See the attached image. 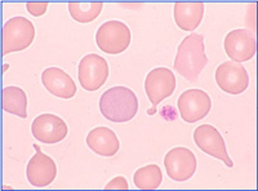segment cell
<instances>
[{"mask_svg":"<svg viewBox=\"0 0 258 191\" xmlns=\"http://www.w3.org/2000/svg\"><path fill=\"white\" fill-rule=\"evenodd\" d=\"M223 48L231 61L241 63L249 61L255 56L257 44H255L254 35L249 30L236 29L226 35Z\"/></svg>","mask_w":258,"mask_h":191,"instance_id":"obj_12","label":"cell"},{"mask_svg":"<svg viewBox=\"0 0 258 191\" xmlns=\"http://www.w3.org/2000/svg\"><path fill=\"white\" fill-rule=\"evenodd\" d=\"M36 154L27 163L26 177L30 185L45 187L56 179L57 165L52 158L41 151L40 146L34 145Z\"/></svg>","mask_w":258,"mask_h":191,"instance_id":"obj_11","label":"cell"},{"mask_svg":"<svg viewBox=\"0 0 258 191\" xmlns=\"http://www.w3.org/2000/svg\"><path fill=\"white\" fill-rule=\"evenodd\" d=\"M48 6L49 4L45 3V2H29V3H26V9L27 12L34 17H40L47 12Z\"/></svg>","mask_w":258,"mask_h":191,"instance_id":"obj_20","label":"cell"},{"mask_svg":"<svg viewBox=\"0 0 258 191\" xmlns=\"http://www.w3.org/2000/svg\"><path fill=\"white\" fill-rule=\"evenodd\" d=\"M109 63L100 54L89 53L80 59L78 65V79L83 89L98 91L109 78Z\"/></svg>","mask_w":258,"mask_h":191,"instance_id":"obj_5","label":"cell"},{"mask_svg":"<svg viewBox=\"0 0 258 191\" xmlns=\"http://www.w3.org/2000/svg\"><path fill=\"white\" fill-rule=\"evenodd\" d=\"M177 86L174 74L167 68H156L147 74L145 79V91L153 105V110H149L150 115L156 112V107L161 101L170 97Z\"/></svg>","mask_w":258,"mask_h":191,"instance_id":"obj_6","label":"cell"},{"mask_svg":"<svg viewBox=\"0 0 258 191\" xmlns=\"http://www.w3.org/2000/svg\"><path fill=\"white\" fill-rule=\"evenodd\" d=\"M85 142L93 153L106 158L114 156L120 149V141L117 136L107 126H96L89 131Z\"/></svg>","mask_w":258,"mask_h":191,"instance_id":"obj_15","label":"cell"},{"mask_svg":"<svg viewBox=\"0 0 258 191\" xmlns=\"http://www.w3.org/2000/svg\"><path fill=\"white\" fill-rule=\"evenodd\" d=\"M174 22L183 31H194L204 17V3L200 2H177L173 8Z\"/></svg>","mask_w":258,"mask_h":191,"instance_id":"obj_16","label":"cell"},{"mask_svg":"<svg viewBox=\"0 0 258 191\" xmlns=\"http://www.w3.org/2000/svg\"><path fill=\"white\" fill-rule=\"evenodd\" d=\"M114 188H120V190H128L129 185L126 182V179L123 176H117L110 181L107 185L105 186V190H114Z\"/></svg>","mask_w":258,"mask_h":191,"instance_id":"obj_21","label":"cell"},{"mask_svg":"<svg viewBox=\"0 0 258 191\" xmlns=\"http://www.w3.org/2000/svg\"><path fill=\"white\" fill-rule=\"evenodd\" d=\"M133 182L141 190H155L163 182V173L159 165L149 164L138 168L133 174Z\"/></svg>","mask_w":258,"mask_h":191,"instance_id":"obj_18","label":"cell"},{"mask_svg":"<svg viewBox=\"0 0 258 191\" xmlns=\"http://www.w3.org/2000/svg\"><path fill=\"white\" fill-rule=\"evenodd\" d=\"M36 31L32 22L22 16L9 18L3 26L2 33V54L7 56L12 52L25 50L32 44Z\"/></svg>","mask_w":258,"mask_h":191,"instance_id":"obj_3","label":"cell"},{"mask_svg":"<svg viewBox=\"0 0 258 191\" xmlns=\"http://www.w3.org/2000/svg\"><path fill=\"white\" fill-rule=\"evenodd\" d=\"M41 83L50 94L70 100L77 94V84L66 71L59 68H48L41 73Z\"/></svg>","mask_w":258,"mask_h":191,"instance_id":"obj_14","label":"cell"},{"mask_svg":"<svg viewBox=\"0 0 258 191\" xmlns=\"http://www.w3.org/2000/svg\"><path fill=\"white\" fill-rule=\"evenodd\" d=\"M68 7L73 20H75L79 24H89L101 15L103 9V3L102 2H92V3L70 2Z\"/></svg>","mask_w":258,"mask_h":191,"instance_id":"obj_19","label":"cell"},{"mask_svg":"<svg viewBox=\"0 0 258 191\" xmlns=\"http://www.w3.org/2000/svg\"><path fill=\"white\" fill-rule=\"evenodd\" d=\"M217 86L226 93L238 96L249 86V75L241 63L227 61L221 63L214 74Z\"/></svg>","mask_w":258,"mask_h":191,"instance_id":"obj_10","label":"cell"},{"mask_svg":"<svg viewBox=\"0 0 258 191\" xmlns=\"http://www.w3.org/2000/svg\"><path fill=\"white\" fill-rule=\"evenodd\" d=\"M208 65L204 36L190 34L181 41L174 58V70L188 82H197L202 71Z\"/></svg>","mask_w":258,"mask_h":191,"instance_id":"obj_1","label":"cell"},{"mask_svg":"<svg viewBox=\"0 0 258 191\" xmlns=\"http://www.w3.org/2000/svg\"><path fill=\"white\" fill-rule=\"evenodd\" d=\"M100 111L112 123H126L132 120L138 111V98L132 89L123 86L112 87L102 93Z\"/></svg>","mask_w":258,"mask_h":191,"instance_id":"obj_2","label":"cell"},{"mask_svg":"<svg viewBox=\"0 0 258 191\" xmlns=\"http://www.w3.org/2000/svg\"><path fill=\"white\" fill-rule=\"evenodd\" d=\"M32 136L43 144L53 145L68 137L69 126L63 119L54 114H41L31 124Z\"/></svg>","mask_w":258,"mask_h":191,"instance_id":"obj_13","label":"cell"},{"mask_svg":"<svg viewBox=\"0 0 258 191\" xmlns=\"http://www.w3.org/2000/svg\"><path fill=\"white\" fill-rule=\"evenodd\" d=\"M132 40L131 29L121 21L103 22L96 33L97 47L107 54H120L128 49Z\"/></svg>","mask_w":258,"mask_h":191,"instance_id":"obj_4","label":"cell"},{"mask_svg":"<svg viewBox=\"0 0 258 191\" xmlns=\"http://www.w3.org/2000/svg\"><path fill=\"white\" fill-rule=\"evenodd\" d=\"M164 167L169 178L177 182H185L197 172V156L187 147H174L165 154Z\"/></svg>","mask_w":258,"mask_h":191,"instance_id":"obj_7","label":"cell"},{"mask_svg":"<svg viewBox=\"0 0 258 191\" xmlns=\"http://www.w3.org/2000/svg\"><path fill=\"white\" fill-rule=\"evenodd\" d=\"M179 115L186 123H197L209 114L212 100L207 92L202 89H187L177 101Z\"/></svg>","mask_w":258,"mask_h":191,"instance_id":"obj_9","label":"cell"},{"mask_svg":"<svg viewBox=\"0 0 258 191\" xmlns=\"http://www.w3.org/2000/svg\"><path fill=\"white\" fill-rule=\"evenodd\" d=\"M2 107L6 112L27 118V96L20 87L9 86L2 91Z\"/></svg>","mask_w":258,"mask_h":191,"instance_id":"obj_17","label":"cell"},{"mask_svg":"<svg viewBox=\"0 0 258 191\" xmlns=\"http://www.w3.org/2000/svg\"><path fill=\"white\" fill-rule=\"evenodd\" d=\"M194 141L203 153L222 160L229 168L234 167V163L227 154L225 140L216 126L211 124H202L197 126V130L194 131Z\"/></svg>","mask_w":258,"mask_h":191,"instance_id":"obj_8","label":"cell"}]
</instances>
